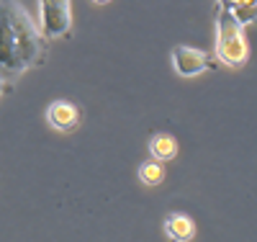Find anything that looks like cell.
<instances>
[{
	"label": "cell",
	"mask_w": 257,
	"mask_h": 242,
	"mask_svg": "<svg viewBox=\"0 0 257 242\" xmlns=\"http://www.w3.org/2000/svg\"><path fill=\"white\" fill-rule=\"evenodd\" d=\"M47 59V39L18 0H0V70L11 85Z\"/></svg>",
	"instance_id": "obj_1"
},
{
	"label": "cell",
	"mask_w": 257,
	"mask_h": 242,
	"mask_svg": "<svg viewBox=\"0 0 257 242\" xmlns=\"http://www.w3.org/2000/svg\"><path fill=\"white\" fill-rule=\"evenodd\" d=\"M216 57L229 67H242L249 57L244 26L231 13V0H216Z\"/></svg>",
	"instance_id": "obj_2"
},
{
	"label": "cell",
	"mask_w": 257,
	"mask_h": 242,
	"mask_svg": "<svg viewBox=\"0 0 257 242\" xmlns=\"http://www.w3.org/2000/svg\"><path fill=\"white\" fill-rule=\"evenodd\" d=\"M39 29L44 39L72 34V0H39Z\"/></svg>",
	"instance_id": "obj_3"
},
{
	"label": "cell",
	"mask_w": 257,
	"mask_h": 242,
	"mask_svg": "<svg viewBox=\"0 0 257 242\" xmlns=\"http://www.w3.org/2000/svg\"><path fill=\"white\" fill-rule=\"evenodd\" d=\"M173 67H175V72L183 75V77H196V75L211 70L213 64H211L208 54L201 52V49H193V47H175V49H173Z\"/></svg>",
	"instance_id": "obj_4"
},
{
	"label": "cell",
	"mask_w": 257,
	"mask_h": 242,
	"mask_svg": "<svg viewBox=\"0 0 257 242\" xmlns=\"http://www.w3.org/2000/svg\"><path fill=\"white\" fill-rule=\"evenodd\" d=\"M47 121L57 131H72L80 126V108L70 101H54L47 108Z\"/></svg>",
	"instance_id": "obj_5"
},
{
	"label": "cell",
	"mask_w": 257,
	"mask_h": 242,
	"mask_svg": "<svg viewBox=\"0 0 257 242\" xmlns=\"http://www.w3.org/2000/svg\"><path fill=\"white\" fill-rule=\"evenodd\" d=\"M165 234L173 242H190L193 234H196V224L185 214H170L165 219Z\"/></svg>",
	"instance_id": "obj_6"
},
{
	"label": "cell",
	"mask_w": 257,
	"mask_h": 242,
	"mask_svg": "<svg viewBox=\"0 0 257 242\" xmlns=\"http://www.w3.org/2000/svg\"><path fill=\"white\" fill-rule=\"evenodd\" d=\"M149 155L160 163H167L178 155V142L173 134H152L149 139Z\"/></svg>",
	"instance_id": "obj_7"
},
{
	"label": "cell",
	"mask_w": 257,
	"mask_h": 242,
	"mask_svg": "<svg viewBox=\"0 0 257 242\" xmlns=\"http://www.w3.org/2000/svg\"><path fill=\"white\" fill-rule=\"evenodd\" d=\"M139 178L147 183V186H160L165 181V168L162 163H144L139 168Z\"/></svg>",
	"instance_id": "obj_8"
},
{
	"label": "cell",
	"mask_w": 257,
	"mask_h": 242,
	"mask_svg": "<svg viewBox=\"0 0 257 242\" xmlns=\"http://www.w3.org/2000/svg\"><path fill=\"white\" fill-rule=\"evenodd\" d=\"M11 88H13V85H11V80L6 77V72H3V70H0V98H3V96L11 91Z\"/></svg>",
	"instance_id": "obj_9"
},
{
	"label": "cell",
	"mask_w": 257,
	"mask_h": 242,
	"mask_svg": "<svg viewBox=\"0 0 257 242\" xmlns=\"http://www.w3.org/2000/svg\"><path fill=\"white\" fill-rule=\"evenodd\" d=\"M231 8H257V0H231Z\"/></svg>",
	"instance_id": "obj_10"
},
{
	"label": "cell",
	"mask_w": 257,
	"mask_h": 242,
	"mask_svg": "<svg viewBox=\"0 0 257 242\" xmlns=\"http://www.w3.org/2000/svg\"><path fill=\"white\" fill-rule=\"evenodd\" d=\"M95 6H105V3H111V0H93Z\"/></svg>",
	"instance_id": "obj_11"
}]
</instances>
